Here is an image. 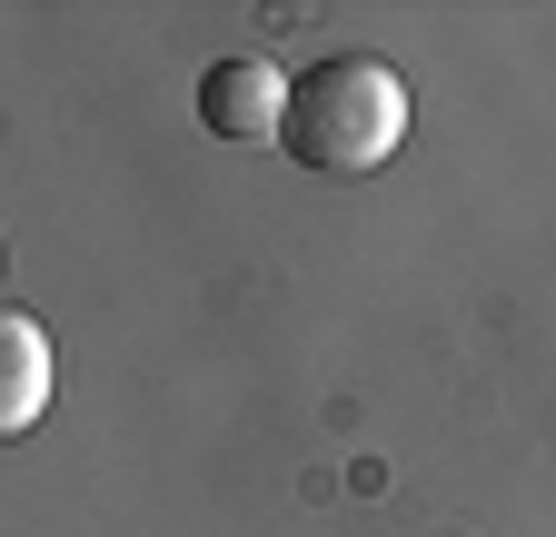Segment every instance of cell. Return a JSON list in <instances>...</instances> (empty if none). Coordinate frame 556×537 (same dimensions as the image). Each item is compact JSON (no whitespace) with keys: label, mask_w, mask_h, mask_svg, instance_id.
<instances>
[{"label":"cell","mask_w":556,"mask_h":537,"mask_svg":"<svg viewBox=\"0 0 556 537\" xmlns=\"http://www.w3.org/2000/svg\"><path fill=\"white\" fill-rule=\"evenodd\" d=\"M50 419V328L30 309L0 319V438H30Z\"/></svg>","instance_id":"3957f363"},{"label":"cell","mask_w":556,"mask_h":537,"mask_svg":"<svg viewBox=\"0 0 556 537\" xmlns=\"http://www.w3.org/2000/svg\"><path fill=\"white\" fill-rule=\"evenodd\" d=\"M289 71H278L268 50H229L199 71V129L208 140H278L289 129Z\"/></svg>","instance_id":"7a4b0ae2"},{"label":"cell","mask_w":556,"mask_h":537,"mask_svg":"<svg viewBox=\"0 0 556 537\" xmlns=\"http://www.w3.org/2000/svg\"><path fill=\"white\" fill-rule=\"evenodd\" d=\"M308 179H368L407 150V80L368 50H328L318 71H299L289 90V129H278Z\"/></svg>","instance_id":"6da1fadb"}]
</instances>
